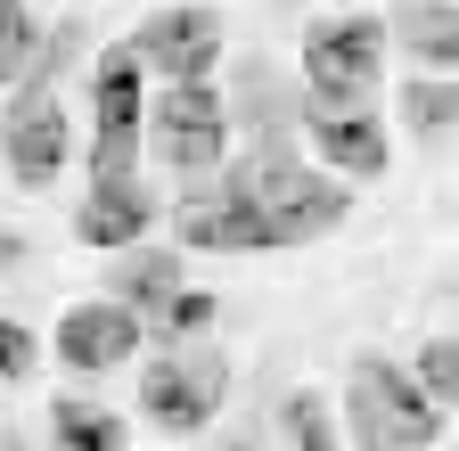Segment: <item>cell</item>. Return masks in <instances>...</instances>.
<instances>
[{"instance_id": "obj_2", "label": "cell", "mask_w": 459, "mask_h": 451, "mask_svg": "<svg viewBox=\"0 0 459 451\" xmlns=\"http://www.w3.org/2000/svg\"><path fill=\"white\" fill-rule=\"evenodd\" d=\"M344 427H353L361 451H427L443 435V411L419 394V377L402 361L361 353L353 377H344Z\"/></svg>"}, {"instance_id": "obj_13", "label": "cell", "mask_w": 459, "mask_h": 451, "mask_svg": "<svg viewBox=\"0 0 459 451\" xmlns=\"http://www.w3.org/2000/svg\"><path fill=\"white\" fill-rule=\"evenodd\" d=\"M385 49H402L419 74L459 82V0H394V17H385Z\"/></svg>"}, {"instance_id": "obj_16", "label": "cell", "mask_w": 459, "mask_h": 451, "mask_svg": "<svg viewBox=\"0 0 459 451\" xmlns=\"http://www.w3.org/2000/svg\"><path fill=\"white\" fill-rule=\"evenodd\" d=\"M402 132H411L419 148L459 140V82H443V74H411V82H402Z\"/></svg>"}, {"instance_id": "obj_4", "label": "cell", "mask_w": 459, "mask_h": 451, "mask_svg": "<svg viewBox=\"0 0 459 451\" xmlns=\"http://www.w3.org/2000/svg\"><path fill=\"white\" fill-rule=\"evenodd\" d=\"M377 74H385V25L369 9L320 17L304 33V107H377Z\"/></svg>"}, {"instance_id": "obj_7", "label": "cell", "mask_w": 459, "mask_h": 451, "mask_svg": "<svg viewBox=\"0 0 459 451\" xmlns=\"http://www.w3.org/2000/svg\"><path fill=\"white\" fill-rule=\"evenodd\" d=\"M132 58H140V74H164V82H213V66H221V17L213 9H156L132 41Z\"/></svg>"}, {"instance_id": "obj_8", "label": "cell", "mask_w": 459, "mask_h": 451, "mask_svg": "<svg viewBox=\"0 0 459 451\" xmlns=\"http://www.w3.org/2000/svg\"><path fill=\"white\" fill-rule=\"evenodd\" d=\"M66 148H74V124H66V107H57V91H17L9 116H0V156H9V173L25 189H49L57 173H66Z\"/></svg>"}, {"instance_id": "obj_1", "label": "cell", "mask_w": 459, "mask_h": 451, "mask_svg": "<svg viewBox=\"0 0 459 451\" xmlns=\"http://www.w3.org/2000/svg\"><path fill=\"white\" fill-rule=\"evenodd\" d=\"M221 189H238L263 205V221L279 230V247H304V239H328L344 213H353V189H344L336 173H320V164H304L296 148H255L238 156V173H230Z\"/></svg>"}, {"instance_id": "obj_21", "label": "cell", "mask_w": 459, "mask_h": 451, "mask_svg": "<svg viewBox=\"0 0 459 451\" xmlns=\"http://www.w3.org/2000/svg\"><path fill=\"white\" fill-rule=\"evenodd\" d=\"M33 361H41L33 328H25V320H0V386H25V377H33Z\"/></svg>"}, {"instance_id": "obj_9", "label": "cell", "mask_w": 459, "mask_h": 451, "mask_svg": "<svg viewBox=\"0 0 459 451\" xmlns=\"http://www.w3.org/2000/svg\"><path fill=\"white\" fill-rule=\"evenodd\" d=\"M172 239L197 247V255H279V230L263 221V205L238 197V189L181 197V205H172Z\"/></svg>"}, {"instance_id": "obj_15", "label": "cell", "mask_w": 459, "mask_h": 451, "mask_svg": "<svg viewBox=\"0 0 459 451\" xmlns=\"http://www.w3.org/2000/svg\"><path fill=\"white\" fill-rule=\"evenodd\" d=\"M124 419L107 403H82V394H57L49 403V451H124Z\"/></svg>"}, {"instance_id": "obj_18", "label": "cell", "mask_w": 459, "mask_h": 451, "mask_svg": "<svg viewBox=\"0 0 459 451\" xmlns=\"http://www.w3.org/2000/svg\"><path fill=\"white\" fill-rule=\"evenodd\" d=\"M411 377H419V394L451 419L459 411V336H427L419 345V361H411Z\"/></svg>"}, {"instance_id": "obj_10", "label": "cell", "mask_w": 459, "mask_h": 451, "mask_svg": "<svg viewBox=\"0 0 459 451\" xmlns=\"http://www.w3.org/2000/svg\"><path fill=\"white\" fill-rule=\"evenodd\" d=\"M140 345H148L140 312L107 304V296H82V304H66V312H57V361H66V369H82V377L124 369Z\"/></svg>"}, {"instance_id": "obj_20", "label": "cell", "mask_w": 459, "mask_h": 451, "mask_svg": "<svg viewBox=\"0 0 459 451\" xmlns=\"http://www.w3.org/2000/svg\"><path fill=\"white\" fill-rule=\"evenodd\" d=\"M33 49H41V25H33V9H25V0H0V91H9V82H25Z\"/></svg>"}, {"instance_id": "obj_11", "label": "cell", "mask_w": 459, "mask_h": 451, "mask_svg": "<svg viewBox=\"0 0 459 451\" xmlns=\"http://www.w3.org/2000/svg\"><path fill=\"white\" fill-rule=\"evenodd\" d=\"M304 132L320 148V173H336V181H377L394 156L377 107H304Z\"/></svg>"}, {"instance_id": "obj_6", "label": "cell", "mask_w": 459, "mask_h": 451, "mask_svg": "<svg viewBox=\"0 0 459 451\" xmlns=\"http://www.w3.org/2000/svg\"><path fill=\"white\" fill-rule=\"evenodd\" d=\"M221 394H230V361L221 353H156L140 369V419L164 427V435H197L213 411H221Z\"/></svg>"}, {"instance_id": "obj_5", "label": "cell", "mask_w": 459, "mask_h": 451, "mask_svg": "<svg viewBox=\"0 0 459 451\" xmlns=\"http://www.w3.org/2000/svg\"><path fill=\"white\" fill-rule=\"evenodd\" d=\"M148 156L164 173H213L230 156V99L213 82H164L148 99Z\"/></svg>"}, {"instance_id": "obj_12", "label": "cell", "mask_w": 459, "mask_h": 451, "mask_svg": "<svg viewBox=\"0 0 459 451\" xmlns=\"http://www.w3.org/2000/svg\"><path fill=\"white\" fill-rule=\"evenodd\" d=\"M148 230H156V189L140 181H91V197L74 205V239L91 255H132L148 247Z\"/></svg>"}, {"instance_id": "obj_19", "label": "cell", "mask_w": 459, "mask_h": 451, "mask_svg": "<svg viewBox=\"0 0 459 451\" xmlns=\"http://www.w3.org/2000/svg\"><path fill=\"white\" fill-rule=\"evenodd\" d=\"M279 435H287V451H336V419H328L320 394H287L279 403Z\"/></svg>"}, {"instance_id": "obj_17", "label": "cell", "mask_w": 459, "mask_h": 451, "mask_svg": "<svg viewBox=\"0 0 459 451\" xmlns=\"http://www.w3.org/2000/svg\"><path fill=\"white\" fill-rule=\"evenodd\" d=\"M213 320H221V304H213L205 288H181V296H172L164 312H148L140 328L156 336V345H164V353H181V345H197V336H205Z\"/></svg>"}, {"instance_id": "obj_22", "label": "cell", "mask_w": 459, "mask_h": 451, "mask_svg": "<svg viewBox=\"0 0 459 451\" xmlns=\"http://www.w3.org/2000/svg\"><path fill=\"white\" fill-rule=\"evenodd\" d=\"M0 451H25V435H17V427H0Z\"/></svg>"}, {"instance_id": "obj_14", "label": "cell", "mask_w": 459, "mask_h": 451, "mask_svg": "<svg viewBox=\"0 0 459 451\" xmlns=\"http://www.w3.org/2000/svg\"><path fill=\"white\" fill-rule=\"evenodd\" d=\"M189 288V271H181V255L172 247H132V255H115L107 263V304H124V312H164L172 296Z\"/></svg>"}, {"instance_id": "obj_3", "label": "cell", "mask_w": 459, "mask_h": 451, "mask_svg": "<svg viewBox=\"0 0 459 451\" xmlns=\"http://www.w3.org/2000/svg\"><path fill=\"white\" fill-rule=\"evenodd\" d=\"M140 148H148V74L115 41L91 66V181H140Z\"/></svg>"}]
</instances>
